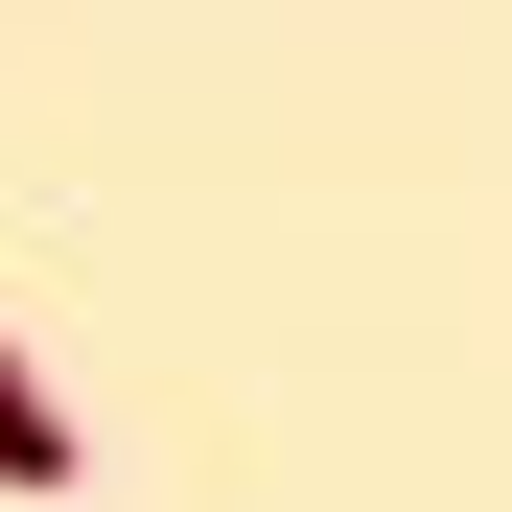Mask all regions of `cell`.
I'll use <instances>...</instances> for the list:
<instances>
[{"label": "cell", "mask_w": 512, "mask_h": 512, "mask_svg": "<svg viewBox=\"0 0 512 512\" xmlns=\"http://www.w3.org/2000/svg\"><path fill=\"white\" fill-rule=\"evenodd\" d=\"M0 489H70V396L24 373V326H0Z\"/></svg>", "instance_id": "1"}]
</instances>
